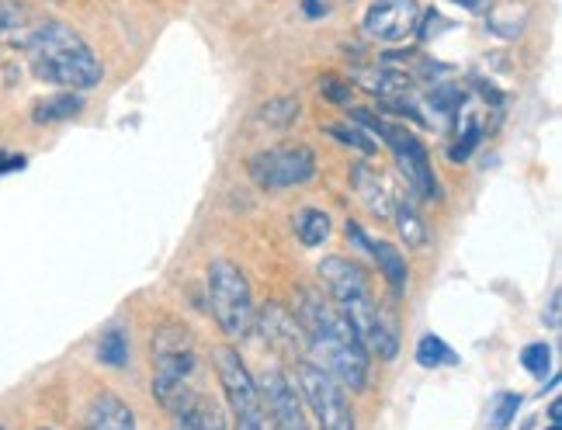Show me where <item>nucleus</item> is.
Returning <instances> with one entry per match:
<instances>
[{
	"mask_svg": "<svg viewBox=\"0 0 562 430\" xmlns=\"http://www.w3.org/2000/svg\"><path fill=\"white\" fill-rule=\"evenodd\" d=\"M295 319L302 327V337H306L310 361L319 364L323 372H330L344 389L361 393L364 385H369L372 361H369V351H364V343L348 327V319L337 313V306H330L327 298L316 292H302Z\"/></svg>",
	"mask_w": 562,
	"mask_h": 430,
	"instance_id": "1",
	"label": "nucleus"
},
{
	"mask_svg": "<svg viewBox=\"0 0 562 430\" xmlns=\"http://www.w3.org/2000/svg\"><path fill=\"white\" fill-rule=\"evenodd\" d=\"M21 49L32 73L59 91H94L104 77L101 59L67 21H38L21 35Z\"/></svg>",
	"mask_w": 562,
	"mask_h": 430,
	"instance_id": "2",
	"label": "nucleus"
},
{
	"mask_svg": "<svg viewBox=\"0 0 562 430\" xmlns=\"http://www.w3.org/2000/svg\"><path fill=\"white\" fill-rule=\"evenodd\" d=\"M351 118L369 136H375V139H382L389 146V154L396 157L403 178L409 184V195L427 199V202H441V184L435 178V167H430V157H427L424 143L414 133H409V128L389 122V118H379V115H369V112H351Z\"/></svg>",
	"mask_w": 562,
	"mask_h": 430,
	"instance_id": "3",
	"label": "nucleus"
},
{
	"mask_svg": "<svg viewBox=\"0 0 562 430\" xmlns=\"http://www.w3.org/2000/svg\"><path fill=\"white\" fill-rule=\"evenodd\" d=\"M205 282H209V309L215 322H220V330L233 340H244L257 319L247 274L233 261H226V257H220V261L209 264Z\"/></svg>",
	"mask_w": 562,
	"mask_h": 430,
	"instance_id": "4",
	"label": "nucleus"
},
{
	"mask_svg": "<svg viewBox=\"0 0 562 430\" xmlns=\"http://www.w3.org/2000/svg\"><path fill=\"white\" fill-rule=\"evenodd\" d=\"M212 364H215V375H220L236 430H274L265 396L257 389V378L247 372L240 351L220 343V348H212Z\"/></svg>",
	"mask_w": 562,
	"mask_h": 430,
	"instance_id": "5",
	"label": "nucleus"
},
{
	"mask_svg": "<svg viewBox=\"0 0 562 430\" xmlns=\"http://www.w3.org/2000/svg\"><path fill=\"white\" fill-rule=\"evenodd\" d=\"M247 174L261 191H289L316 178V154L306 143L268 146L247 160Z\"/></svg>",
	"mask_w": 562,
	"mask_h": 430,
	"instance_id": "6",
	"label": "nucleus"
},
{
	"mask_svg": "<svg viewBox=\"0 0 562 430\" xmlns=\"http://www.w3.org/2000/svg\"><path fill=\"white\" fill-rule=\"evenodd\" d=\"M337 313L348 319V327L355 330V337L364 343V351L379 354L382 361H393L400 354V333H396V322L385 316V309L375 303L372 285L351 292L337 298Z\"/></svg>",
	"mask_w": 562,
	"mask_h": 430,
	"instance_id": "7",
	"label": "nucleus"
},
{
	"mask_svg": "<svg viewBox=\"0 0 562 430\" xmlns=\"http://www.w3.org/2000/svg\"><path fill=\"white\" fill-rule=\"evenodd\" d=\"M299 393L313 410L319 430H358L344 385L330 372H323L319 364H313V361L299 364Z\"/></svg>",
	"mask_w": 562,
	"mask_h": 430,
	"instance_id": "8",
	"label": "nucleus"
},
{
	"mask_svg": "<svg viewBox=\"0 0 562 430\" xmlns=\"http://www.w3.org/2000/svg\"><path fill=\"white\" fill-rule=\"evenodd\" d=\"M420 4L417 0H372L369 11L361 18L364 35L379 42H403L406 35L417 32Z\"/></svg>",
	"mask_w": 562,
	"mask_h": 430,
	"instance_id": "9",
	"label": "nucleus"
},
{
	"mask_svg": "<svg viewBox=\"0 0 562 430\" xmlns=\"http://www.w3.org/2000/svg\"><path fill=\"white\" fill-rule=\"evenodd\" d=\"M257 389L265 396V406L271 414V423L274 430H310L306 423V414H302V399H299V389L289 382L285 372H265L261 382H257Z\"/></svg>",
	"mask_w": 562,
	"mask_h": 430,
	"instance_id": "10",
	"label": "nucleus"
},
{
	"mask_svg": "<svg viewBox=\"0 0 562 430\" xmlns=\"http://www.w3.org/2000/svg\"><path fill=\"white\" fill-rule=\"evenodd\" d=\"M344 233H348V240L355 247H361L379 264L382 278L389 282V288H393L396 295H403L406 292V282H409V268H406L403 250H396L393 244H385V240H372V236L364 233L358 223H351V219H348V226H344Z\"/></svg>",
	"mask_w": 562,
	"mask_h": 430,
	"instance_id": "11",
	"label": "nucleus"
},
{
	"mask_svg": "<svg viewBox=\"0 0 562 430\" xmlns=\"http://www.w3.org/2000/svg\"><path fill=\"white\" fill-rule=\"evenodd\" d=\"M167 414L175 417V430H226V417L220 410V403L209 399L199 389L181 396Z\"/></svg>",
	"mask_w": 562,
	"mask_h": 430,
	"instance_id": "12",
	"label": "nucleus"
},
{
	"mask_svg": "<svg viewBox=\"0 0 562 430\" xmlns=\"http://www.w3.org/2000/svg\"><path fill=\"white\" fill-rule=\"evenodd\" d=\"M261 330H265V340L278 354L285 358H295L302 348H306V337H302V327L299 319L281 306V303H268L265 313H261Z\"/></svg>",
	"mask_w": 562,
	"mask_h": 430,
	"instance_id": "13",
	"label": "nucleus"
},
{
	"mask_svg": "<svg viewBox=\"0 0 562 430\" xmlns=\"http://www.w3.org/2000/svg\"><path fill=\"white\" fill-rule=\"evenodd\" d=\"M351 188L358 191L361 205L369 208L372 215H379V219H389V215H393V195H389V188L379 178V170H372L369 163H355Z\"/></svg>",
	"mask_w": 562,
	"mask_h": 430,
	"instance_id": "14",
	"label": "nucleus"
},
{
	"mask_svg": "<svg viewBox=\"0 0 562 430\" xmlns=\"http://www.w3.org/2000/svg\"><path fill=\"white\" fill-rule=\"evenodd\" d=\"M83 430H136V417L115 393H101L83 417Z\"/></svg>",
	"mask_w": 562,
	"mask_h": 430,
	"instance_id": "15",
	"label": "nucleus"
},
{
	"mask_svg": "<svg viewBox=\"0 0 562 430\" xmlns=\"http://www.w3.org/2000/svg\"><path fill=\"white\" fill-rule=\"evenodd\" d=\"M393 219H396V229H400L403 244H406L409 250H424V247H427L430 229H427V223H424V215H420L414 195H396Z\"/></svg>",
	"mask_w": 562,
	"mask_h": 430,
	"instance_id": "16",
	"label": "nucleus"
},
{
	"mask_svg": "<svg viewBox=\"0 0 562 430\" xmlns=\"http://www.w3.org/2000/svg\"><path fill=\"white\" fill-rule=\"evenodd\" d=\"M83 112V98L80 91H56L49 98H42L32 104V122L35 125H56V122H70Z\"/></svg>",
	"mask_w": 562,
	"mask_h": 430,
	"instance_id": "17",
	"label": "nucleus"
},
{
	"mask_svg": "<svg viewBox=\"0 0 562 430\" xmlns=\"http://www.w3.org/2000/svg\"><path fill=\"white\" fill-rule=\"evenodd\" d=\"M295 236L302 247H319L330 240V215L323 208H302L295 215Z\"/></svg>",
	"mask_w": 562,
	"mask_h": 430,
	"instance_id": "18",
	"label": "nucleus"
},
{
	"mask_svg": "<svg viewBox=\"0 0 562 430\" xmlns=\"http://www.w3.org/2000/svg\"><path fill=\"white\" fill-rule=\"evenodd\" d=\"M459 354L448 348L438 333H424L417 343V364L420 369H445V364H456Z\"/></svg>",
	"mask_w": 562,
	"mask_h": 430,
	"instance_id": "19",
	"label": "nucleus"
},
{
	"mask_svg": "<svg viewBox=\"0 0 562 430\" xmlns=\"http://www.w3.org/2000/svg\"><path fill=\"white\" fill-rule=\"evenodd\" d=\"M327 133L340 143V146H351V149H358V154H364V157H372L375 149H379V143L364 133V128L355 122H334V125H327Z\"/></svg>",
	"mask_w": 562,
	"mask_h": 430,
	"instance_id": "20",
	"label": "nucleus"
},
{
	"mask_svg": "<svg viewBox=\"0 0 562 430\" xmlns=\"http://www.w3.org/2000/svg\"><path fill=\"white\" fill-rule=\"evenodd\" d=\"M257 118H261L265 125H271V128H289L299 118V101L295 98H271L268 104H261Z\"/></svg>",
	"mask_w": 562,
	"mask_h": 430,
	"instance_id": "21",
	"label": "nucleus"
},
{
	"mask_svg": "<svg viewBox=\"0 0 562 430\" xmlns=\"http://www.w3.org/2000/svg\"><path fill=\"white\" fill-rule=\"evenodd\" d=\"M98 358L101 364H108V369H122V364L128 361V340L122 330H108L98 343Z\"/></svg>",
	"mask_w": 562,
	"mask_h": 430,
	"instance_id": "22",
	"label": "nucleus"
},
{
	"mask_svg": "<svg viewBox=\"0 0 562 430\" xmlns=\"http://www.w3.org/2000/svg\"><path fill=\"white\" fill-rule=\"evenodd\" d=\"M521 369L535 378H546L549 369H552V348L546 340H538V343H528V348L521 351Z\"/></svg>",
	"mask_w": 562,
	"mask_h": 430,
	"instance_id": "23",
	"label": "nucleus"
},
{
	"mask_svg": "<svg viewBox=\"0 0 562 430\" xmlns=\"http://www.w3.org/2000/svg\"><path fill=\"white\" fill-rule=\"evenodd\" d=\"M517 410H521V396L517 393H501L493 399V410H490V427L493 430H507L517 417Z\"/></svg>",
	"mask_w": 562,
	"mask_h": 430,
	"instance_id": "24",
	"label": "nucleus"
},
{
	"mask_svg": "<svg viewBox=\"0 0 562 430\" xmlns=\"http://www.w3.org/2000/svg\"><path fill=\"white\" fill-rule=\"evenodd\" d=\"M462 101H465L462 88H451V83H441V88L430 91V104H435V112H441V115H456Z\"/></svg>",
	"mask_w": 562,
	"mask_h": 430,
	"instance_id": "25",
	"label": "nucleus"
},
{
	"mask_svg": "<svg viewBox=\"0 0 562 430\" xmlns=\"http://www.w3.org/2000/svg\"><path fill=\"white\" fill-rule=\"evenodd\" d=\"M480 136H483V128H480V122H469L465 125V133L459 136V143L448 149V157H451V163H462V160H469L472 157V149L480 146Z\"/></svg>",
	"mask_w": 562,
	"mask_h": 430,
	"instance_id": "26",
	"label": "nucleus"
},
{
	"mask_svg": "<svg viewBox=\"0 0 562 430\" xmlns=\"http://www.w3.org/2000/svg\"><path fill=\"white\" fill-rule=\"evenodd\" d=\"M319 94H323V98H330V101H337V104H344V101L351 98V83H344L340 77L327 73V77H319Z\"/></svg>",
	"mask_w": 562,
	"mask_h": 430,
	"instance_id": "27",
	"label": "nucleus"
},
{
	"mask_svg": "<svg viewBox=\"0 0 562 430\" xmlns=\"http://www.w3.org/2000/svg\"><path fill=\"white\" fill-rule=\"evenodd\" d=\"M25 157L21 154H8V149H0V178L4 174H18V170H25Z\"/></svg>",
	"mask_w": 562,
	"mask_h": 430,
	"instance_id": "28",
	"label": "nucleus"
},
{
	"mask_svg": "<svg viewBox=\"0 0 562 430\" xmlns=\"http://www.w3.org/2000/svg\"><path fill=\"white\" fill-rule=\"evenodd\" d=\"M302 11H306V18H323L330 11L327 0H302Z\"/></svg>",
	"mask_w": 562,
	"mask_h": 430,
	"instance_id": "29",
	"label": "nucleus"
},
{
	"mask_svg": "<svg viewBox=\"0 0 562 430\" xmlns=\"http://www.w3.org/2000/svg\"><path fill=\"white\" fill-rule=\"evenodd\" d=\"M546 322L552 330H559V292H552V298H549V316H546Z\"/></svg>",
	"mask_w": 562,
	"mask_h": 430,
	"instance_id": "30",
	"label": "nucleus"
},
{
	"mask_svg": "<svg viewBox=\"0 0 562 430\" xmlns=\"http://www.w3.org/2000/svg\"><path fill=\"white\" fill-rule=\"evenodd\" d=\"M451 4H459V8H465V11H486V4H490V0H451Z\"/></svg>",
	"mask_w": 562,
	"mask_h": 430,
	"instance_id": "31",
	"label": "nucleus"
},
{
	"mask_svg": "<svg viewBox=\"0 0 562 430\" xmlns=\"http://www.w3.org/2000/svg\"><path fill=\"white\" fill-rule=\"evenodd\" d=\"M559 414H562V410H559V399H555V403L549 406V417H552V423H559V420H562Z\"/></svg>",
	"mask_w": 562,
	"mask_h": 430,
	"instance_id": "32",
	"label": "nucleus"
},
{
	"mask_svg": "<svg viewBox=\"0 0 562 430\" xmlns=\"http://www.w3.org/2000/svg\"><path fill=\"white\" fill-rule=\"evenodd\" d=\"M549 430H562V427H559V423H552V427H549Z\"/></svg>",
	"mask_w": 562,
	"mask_h": 430,
	"instance_id": "33",
	"label": "nucleus"
},
{
	"mask_svg": "<svg viewBox=\"0 0 562 430\" xmlns=\"http://www.w3.org/2000/svg\"><path fill=\"white\" fill-rule=\"evenodd\" d=\"M38 430H53V427H38Z\"/></svg>",
	"mask_w": 562,
	"mask_h": 430,
	"instance_id": "34",
	"label": "nucleus"
},
{
	"mask_svg": "<svg viewBox=\"0 0 562 430\" xmlns=\"http://www.w3.org/2000/svg\"><path fill=\"white\" fill-rule=\"evenodd\" d=\"M0 430H8V427H4V423H0Z\"/></svg>",
	"mask_w": 562,
	"mask_h": 430,
	"instance_id": "35",
	"label": "nucleus"
}]
</instances>
